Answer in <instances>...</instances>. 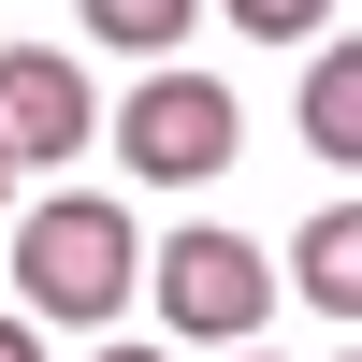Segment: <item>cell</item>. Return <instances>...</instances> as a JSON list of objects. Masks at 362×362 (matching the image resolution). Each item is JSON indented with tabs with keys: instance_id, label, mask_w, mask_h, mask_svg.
<instances>
[{
	"instance_id": "obj_3",
	"label": "cell",
	"mask_w": 362,
	"mask_h": 362,
	"mask_svg": "<svg viewBox=\"0 0 362 362\" xmlns=\"http://www.w3.org/2000/svg\"><path fill=\"white\" fill-rule=\"evenodd\" d=\"M232 145H247V102H232L218 73H189V58L116 102V160H131L145 189H203V174H232Z\"/></svg>"
},
{
	"instance_id": "obj_2",
	"label": "cell",
	"mask_w": 362,
	"mask_h": 362,
	"mask_svg": "<svg viewBox=\"0 0 362 362\" xmlns=\"http://www.w3.org/2000/svg\"><path fill=\"white\" fill-rule=\"evenodd\" d=\"M145 305H160L174 348H261V319H276V261L247 247V232H174V247H145Z\"/></svg>"
},
{
	"instance_id": "obj_5",
	"label": "cell",
	"mask_w": 362,
	"mask_h": 362,
	"mask_svg": "<svg viewBox=\"0 0 362 362\" xmlns=\"http://www.w3.org/2000/svg\"><path fill=\"white\" fill-rule=\"evenodd\" d=\"M290 290H305L319 319H362V203H319V218L290 232Z\"/></svg>"
},
{
	"instance_id": "obj_13",
	"label": "cell",
	"mask_w": 362,
	"mask_h": 362,
	"mask_svg": "<svg viewBox=\"0 0 362 362\" xmlns=\"http://www.w3.org/2000/svg\"><path fill=\"white\" fill-rule=\"evenodd\" d=\"M348 362H362V348H348Z\"/></svg>"
},
{
	"instance_id": "obj_7",
	"label": "cell",
	"mask_w": 362,
	"mask_h": 362,
	"mask_svg": "<svg viewBox=\"0 0 362 362\" xmlns=\"http://www.w3.org/2000/svg\"><path fill=\"white\" fill-rule=\"evenodd\" d=\"M189 15H203V0H87V44H102V58H160V73H174V58H189Z\"/></svg>"
},
{
	"instance_id": "obj_6",
	"label": "cell",
	"mask_w": 362,
	"mask_h": 362,
	"mask_svg": "<svg viewBox=\"0 0 362 362\" xmlns=\"http://www.w3.org/2000/svg\"><path fill=\"white\" fill-rule=\"evenodd\" d=\"M305 145H319L334 174H362V29L305 58Z\"/></svg>"
},
{
	"instance_id": "obj_1",
	"label": "cell",
	"mask_w": 362,
	"mask_h": 362,
	"mask_svg": "<svg viewBox=\"0 0 362 362\" xmlns=\"http://www.w3.org/2000/svg\"><path fill=\"white\" fill-rule=\"evenodd\" d=\"M116 305H145V232L116 189H58L15 218V319L44 334V319H73V334H102Z\"/></svg>"
},
{
	"instance_id": "obj_10",
	"label": "cell",
	"mask_w": 362,
	"mask_h": 362,
	"mask_svg": "<svg viewBox=\"0 0 362 362\" xmlns=\"http://www.w3.org/2000/svg\"><path fill=\"white\" fill-rule=\"evenodd\" d=\"M87 362H174V348H87Z\"/></svg>"
},
{
	"instance_id": "obj_8",
	"label": "cell",
	"mask_w": 362,
	"mask_h": 362,
	"mask_svg": "<svg viewBox=\"0 0 362 362\" xmlns=\"http://www.w3.org/2000/svg\"><path fill=\"white\" fill-rule=\"evenodd\" d=\"M218 15H232V29H247V44H305V29H319V15H334V0H218Z\"/></svg>"
},
{
	"instance_id": "obj_12",
	"label": "cell",
	"mask_w": 362,
	"mask_h": 362,
	"mask_svg": "<svg viewBox=\"0 0 362 362\" xmlns=\"http://www.w3.org/2000/svg\"><path fill=\"white\" fill-rule=\"evenodd\" d=\"M232 362H276V348H232Z\"/></svg>"
},
{
	"instance_id": "obj_9",
	"label": "cell",
	"mask_w": 362,
	"mask_h": 362,
	"mask_svg": "<svg viewBox=\"0 0 362 362\" xmlns=\"http://www.w3.org/2000/svg\"><path fill=\"white\" fill-rule=\"evenodd\" d=\"M0 362H44V334H29V319H15V305H0Z\"/></svg>"
},
{
	"instance_id": "obj_4",
	"label": "cell",
	"mask_w": 362,
	"mask_h": 362,
	"mask_svg": "<svg viewBox=\"0 0 362 362\" xmlns=\"http://www.w3.org/2000/svg\"><path fill=\"white\" fill-rule=\"evenodd\" d=\"M87 131H102V102H87L73 58L0 44V160H15V174H73V160H87Z\"/></svg>"
},
{
	"instance_id": "obj_11",
	"label": "cell",
	"mask_w": 362,
	"mask_h": 362,
	"mask_svg": "<svg viewBox=\"0 0 362 362\" xmlns=\"http://www.w3.org/2000/svg\"><path fill=\"white\" fill-rule=\"evenodd\" d=\"M0 218H15V160H0Z\"/></svg>"
}]
</instances>
